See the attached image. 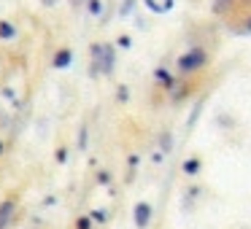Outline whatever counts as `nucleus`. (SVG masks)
<instances>
[{"instance_id": "obj_1", "label": "nucleus", "mask_w": 251, "mask_h": 229, "mask_svg": "<svg viewBox=\"0 0 251 229\" xmlns=\"http://www.w3.org/2000/svg\"><path fill=\"white\" fill-rule=\"evenodd\" d=\"M205 62H208V54H205V51H202V49H192V51H186V54L178 60V70H181V73L200 70Z\"/></svg>"}, {"instance_id": "obj_2", "label": "nucleus", "mask_w": 251, "mask_h": 229, "mask_svg": "<svg viewBox=\"0 0 251 229\" xmlns=\"http://www.w3.org/2000/svg\"><path fill=\"white\" fill-rule=\"evenodd\" d=\"M17 218V197L0 200V229H8Z\"/></svg>"}, {"instance_id": "obj_3", "label": "nucleus", "mask_w": 251, "mask_h": 229, "mask_svg": "<svg viewBox=\"0 0 251 229\" xmlns=\"http://www.w3.org/2000/svg\"><path fill=\"white\" fill-rule=\"evenodd\" d=\"M132 221H135L138 229H146L149 221H151V205L149 202H138L135 210H132Z\"/></svg>"}, {"instance_id": "obj_4", "label": "nucleus", "mask_w": 251, "mask_h": 229, "mask_svg": "<svg viewBox=\"0 0 251 229\" xmlns=\"http://www.w3.org/2000/svg\"><path fill=\"white\" fill-rule=\"evenodd\" d=\"M73 62V51L71 49H60L54 54V60H51V68H57V70H62V68H68Z\"/></svg>"}, {"instance_id": "obj_5", "label": "nucleus", "mask_w": 251, "mask_h": 229, "mask_svg": "<svg viewBox=\"0 0 251 229\" xmlns=\"http://www.w3.org/2000/svg\"><path fill=\"white\" fill-rule=\"evenodd\" d=\"M146 6L151 8V11H157V14H165V11H170L173 0H146Z\"/></svg>"}, {"instance_id": "obj_6", "label": "nucleus", "mask_w": 251, "mask_h": 229, "mask_svg": "<svg viewBox=\"0 0 251 229\" xmlns=\"http://www.w3.org/2000/svg\"><path fill=\"white\" fill-rule=\"evenodd\" d=\"M14 35H17V27H14L8 19H3V22H0V41H11Z\"/></svg>"}, {"instance_id": "obj_7", "label": "nucleus", "mask_w": 251, "mask_h": 229, "mask_svg": "<svg viewBox=\"0 0 251 229\" xmlns=\"http://www.w3.org/2000/svg\"><path fill=\"white\" fill-rule=\"evenodd\" d=\"M73 229H95V221L89 218V213H81V216L73 221Z\"/></svg>"}, {"instance_id": "obj_8", "label": "nucleus", "mask_w": 251, "mask_h": 229, "mask_svg": "<svg viewBox=\"0 0 251 229\" xmlns=\"http://www.w3.org/2000/svg\"><path fill=\"white\" fill-rule=\"evenodd\" d=\"M197 170H200V159H186V162H184V173L195 175Z\"/></svg>"}, {"instance_id": "obj_9", "label": "nucleus", "mask_w": 251, "mask_h": 229, "mask_svg": "<svg viewBox=\"0 0 251 229\" xmlns=\"http://www.w3.org/2000/svg\"><path fill=\"white\" fill-rule=\"evenodd\" d=\"M89 218H92V221H98V224H103V221H108V210L98 207V210H92V213H89Z\"/></svg>"}, {"instance_id": "obj_10", "label": "nucleus", "mask_w": 251, "mask_h": 229, "mask_svg": "<svg viewBox=\"0 0 251 229\" xmlns=\"http://www.w3.org/2000/svg\"><path fill=\"white\" fill-rule=\"evenodd\" d=\"M54 159H57V164H65V162H68V148L60 146V148L54 151Z\"/></svg>"}, {"instance_id": "obj_11", "label": "nucleus", "mask_w": 251, "mask_h": 229, "mask_svg": "<svg viewBox=\"0 0 251 229\" xmlns=\"http://www.w3.org/2000/svg\"><path fill=\"white\" fill-rule=\"evenodd\" d=\"M87 6H89V14H95V17H98V14L103 11V3H100V0H89Z\"/></svg>"}, {"instance_id": "obj_12", "label": "nucleus", "mask_w": 251, "mask_h": 229, "mask_svg": "<svg viewBox=\"0 0 251 229\" xmlns=\"http://www.w3.org/2000/svg\"><path fill=\"white\" fill-rule=\"evenodd\" d=\"M98 183H103V186L111 183V173H108V170H100V173H98Z\"/></svg>"}, {"instance_id": "obj_13", "label": "nucleus", "mask_w": 251, "mask_h": 229, "mask_svg": "<svg viewBox=\"0 0 251 229\" xmlns=\"http://www.w3.org/2000/svg\"><path fill=\"white\" fill-rule=\"evenodd\" d=\"M78 146H87V130H81V135H78Z\"/></svg>"}, {"instance_id": "obj_14", "label": "nucleus", "mask_w": 251, "mask_h": 229, "mask_svg": "<svg viewBox=\"0 0 251 229\" xmlns=\"http://www.w3.org/2000/svg\"><path fill=\"white\" fill-rule=\"evenodd\" d=\"M224 3H227V0H216V11H224ZM229 3H232V0H229Z\"/></svg>"}, {"instance_id": "obj_15", "label": "nucleus", "mask_w": 251, "mask_h": 229, "mask_svg": "<svg viewBox=\"0 0 251 229\" xmlns=\"http://www.w3.org/2000/svg\"><path fill=\"white\" fill-rule=\"evenodd\" d=\"M3 154H6V143L0 140V157H3Z\"/></svg>"}, {"instance_id": "obj_16", "label": "nucleus", "mask_w": 251, "mask_h": 229, "mask_svg": "<svg viewBox=\"0 0 251 229\" xmlns=\"http://www.w3.org/2000/svg\"><path fill=\"white\" fill-rule=\"evenodd\" d=\"M51 3H54V0H44V6H51Z\"/></svg>"}]
</instances>
